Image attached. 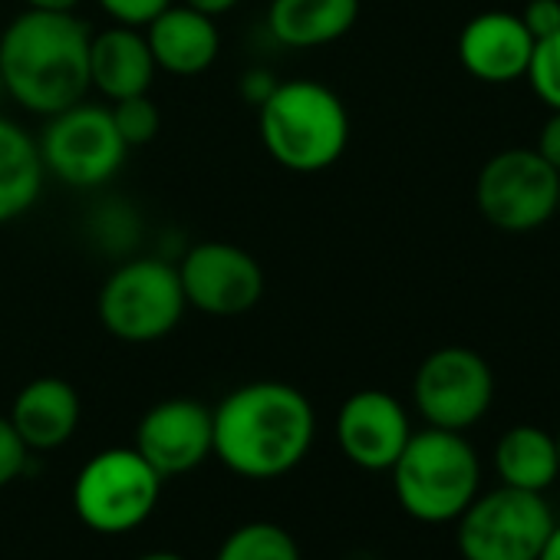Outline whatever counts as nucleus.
<instances>
[{
    "label": "nucleus",
    "instance_id": "f257e3e1",
    "mask_svg": "<svg viewBox=\"0 0 560 560\" xmlns=\"http://www.w3.org/2000/svg\"><path fill=\"white\" fill-rule=\"evenodd\" d=\"M214 458L237 478L273 481L291 475L311 452L317 412L311 399L280 380L231 389L214 409Z\"/></svg>",
    "mask_w": 560,
    "mask_h": 560
},
{
    "label": "nucleus",
    "instance_id": "f03ea898",
    "mask_svg": "<svg viewBox=\"0 0 560 560\" xmlns=\"http://www.w3.org/2000/svg\"><path fill=\"white\" fill-rule=\"evenodd\" d=\"M90 27L77 14L24 11L0 34L4 93L34 116H57L86 100Z\"/></svg>",
    "mask_w": 560,
    "mask_h": 560
},
{
    "label": "nucleus",
    "instance_id": "7ed1b4c3",
    "mask_svg": "<svg viewBox=\"0 0 560 560\" xmlns=\"http://www.w3.org/2000/svg\"><path fill=\"white\" fill-rule=\"evenodd\" d=\"M257 132L267 155L288 172L317 175L350 145V113L320 80H284L257 106Z\"/></svg>",
    "mask_w": 560,
    "mask_h": 560
},
{
    "label": "nucleus",
    "instance_id": "20e7f679",
    "mask_svg": "<svg viewBox=\"0 0 560 560\" xmlns=\"http://www.w3.org/2000/svg\"><path fill=\"white\" fill-rule=\"evenodd\" d=\"M402 511L419 524H452L481 488V462L465 432H412L389 468Z\"/></svg>",
    "mask_w": 560,
    "mask_h": 560
},
{
    "label": "nucleus",
    "instance_id": "39448f33",
    "mask_svg": "<svg viewBox=\"0 0 560 560\" xmlns=\"http://www.w3.org/2000/svg\"><path fill=\"white\" fill-rule=\"evenodd\" d=\"M165 478L136 445L96 452L73 478V511L93 534L119 537L142 527L162 501Z\"/></svg>",
    "mask_w": 560,
    "mask_h": 560
},
{
    "label": "nucleus",
    "instance_id": "423d86ee",
    "mask_svg": "<svg viewBox=\"0 0 560 560\" xmlns=\"http://www.w3.org/2000/svg\"><path fill=\"white\" fill-rule=\"evenodd\" d=\"M185 307L178 267L159 257H132L119 264L103 280L96 298L103 330L136 347L165 340L182 324Z\"/></svg>",
    "mask_w": 560,
    "mask_h": 560
},
{
    "label": "nucleus",
    "instance_id": "0eeeda50",
    "mask_svg": "<svg viewBox=\"0 0 560 560\" xmlns=\"http://www.w3.org/2000/svg\"><path fill=\"white\" fill-rule=\"evenodd\" d=\"M455 524L462 560H537L557 521L544 494L501 485L475 494Z\"/></svg>",
    "mask_w": 560,
    "mask_h": 560
},
{
    "label": "nucleus",
    "instance_id": "6e6552de",
    "mask_svg": "<svg viewBox=\"0 0 560 560\" xmlns=\"http://www.w3.org/2000/svg\"><path fill=\"white\" fill-rule=\"evenodd\" d=\"M560 172L537 149H504L491 155L475 182V205L498 231H534L557 218Z\"/></svg>",
    "mask_w": 560,
    "mask_h": 560
},
{
    "label": "nucleus",
    "instance_id": "1a4fd4ad",
    "mask_svg": "<svg viewBox=\"0 0 560 560\" xmlns=\"http://www.w3.org/2000/svg\"><path fill=\"white\" fill-rule=\"evenodd\" d=\"M37 145L44 168L70 188L106 185L109 178H116L129 152L113 122V113L86 100L50 116Z\"/></svg>",
    "mask_w": 560,
    "mask_h": 560
},
{
    "label": "nucleus",
    "instance_id": "9d476101",
    "mask_svg": "<svg viewBox=\"0 0 560 560\" xmlns=\"http://www.w3.org/2000/svg\"><path fill=\"white\" fill-rule=\"evenodd\" d=\"M412 399L429 425L468 432L494 402V373L488 360L468 347H439L419 363Z\"/></svg>",
    "mask_w": 560,
    "mask_h": 560
},
{
    "label": "nucleus",
    "instance_id": "9b49d317",
    "mask_svg": "<svg viewBox=\"0 0 560 560\" xmlns=\"http://www.w3.org/2000/svg\"><path fill=\"white\" fill-rule=\"evenodd\" d=\"M185 304L208 317H241L264 298V267L257 257L231 241H201L175 264Z\"/></svg>",
    "mask_w": 560,
    "mask_h": 560
},
{
    "label": "nucleus",
    "instance_id": "f8f14e48",
    "mask_svg": "<svg viewBox=\"0 0 560 560\" xmlns=\"http://www.w3.org/2000/svg\"><path fill=\"white\" fill-rule=\"evenodd\" d=\"M136 452L162 478H178L195 471L214 452L211 409L188 396H172L155 402L136 425Z\"/></svg>",
    "mask_w": 560,
    "mask_h": 560
},
{
    "label": "nucleus",
    "instance_id": "ddd939ff",
    "mask_svg": "<svg viewBox=\"0 0 560 560\" xmlns=\"http://www.w3.org/2000/svg\"><path fill=\"white\" fill-rule=\"evenodd\" d=\"M337 445L363 471H389L402 455L412 422L406 406L386 389H360L337 412Z\"/></svg>",
    "mask_w": 560,
    "mask_h": 560
},
{
    "label": "nucleus",
    "instance_id": "4468645a",
    "mask_svg": "<svg viewBox=\"0 0 560 560\" xmlns=\"http://www.w3.org/2000/svg\"><path fill=\"white\" fill-rule=\"evenodd\" d=\"M534 37L517 14L485 11L471 18L458 34V60L481 83H514L527 73Z\"/></svg>",
    "mask_w": 560,
    "mask_h": 560
},
{
    "label": "nucleus",
    "instance_id": "2eb2a0df",
    "mask_svg": "<svg viewBox=\"0 0 560 560\" xmlns=\"http://www.w3.org/2000/svg\"><path fill=\"white\" fill-rule=\"evenodd\" d=\"M8 419L31 452H57L77 435L83 402L73 383L60 376H37L14 396Z\"/></svg>",
    "mask_w": 560,
    "mask_h": 560
},
{
    "label": "nucleus",
    "instance_id": "dca6fc26",
    "mask_svg": "<svg viewBox=\"0 0 560 560\" xmlns=\"http://www.w3.org/2000/svg\"><path fill=\"white\" fill-rule=\"evenodd\" d=\"M145 40L159 70L172 77H198L214 67L221 54V34L214 18L191 11L188 4H168L145 24Z\"/></svg>",
    "mask_w": 560,
    "mask_h": 560
},
{
    "label": "nucleus",
    "instance_id": "f3484780",
    "mask_svg": "<svg viewBox=\"0 0 560 560\" xmlns=\"http://www.w3.org/2000/svg\"><path fill=\"white\" fill-rule=\"evenodd\" d=\"M155 73L142 27L113 24L90 37V90H100L109 103L149 93Z\"/></svg>",
    "mask_w": 560,
    "mask_h": 560
},
{
    "label": "nucleus",
    "instance_id": "a211bd4d",
    "mask_svg": "<svg viewBox=\"0 0 560 560\" xmlns=\"http://www.w3.org/2000/svg\"><path fill=\"white\" fill-rule=\"evenodd\" d=\"M360 18V0H270L267 31L277 44L314 50L343 40Z\"/></svg>",
    "mask_w": 560,
    "mask_h": 560
},
{
    "label": "nucleus",
    "instance_id": "6ab92c4d",
    "mask_svg": "<svg viewBox=\"0 0 560 560\" xmlns=\"http://www.w3.org/2000/svg\"><path fill=\"white\" fill-rule=\"evenodd\" d=\"M44 178L37 139L21 122L0 116V224L18 221L37 205Z\"/></svg>",
    "mask_w": 560,
    "mask_h": 560
},
{
    "label": "nucleus",
    "instance_id": "aec40b11",
    "mask_svg": "<svg viewBox=\"0 0 560 560\" xmlns=\"http://www.w3.org/2000/svg\"><path fill=\"white\" fill-rule=\"evenodd\" d=\"M494 471L501 485L544 494L560 478L557 442L540 425H514L494 445Z\"/></svg>",
    "mask_w": 560,
    "mask_h": 560
},
{
    "label": "nucleus",
    "instance_id": "412c9836",
    "mask_svg": "<svg viewBox=\"0 0 560 560\" xmlns=\"http://www.w3.org/2000/svg\"><path fill=\"white\" fill-rule=\"evenodd\" d=\"M214 560H304V557L298 537L288 527H280L273 521H247L221 540Z\"/></svg>",
    "mask_w": 560,
    "mask_h": 560
},
{
    "label": "nucleus",
    "instance_id": "4be33fe9",
    "mask_svg": "<svg viewBox=\"0 0 560 560\" xmlns=\"http://www.w3.org/2000/svg\"><path fill=\"white\" fill-rule=\"evenodd\" d=\"M109 113H113V122H116V129H119V136H122V142L129 149L149 145L162 129V113H159V106H155V100L149 93L116 100L109 106Z\"/></svg>",
    "mask_w": 560,
    "mask_h": 560
},
{
    "label": "nucleus",
    "instance_id": "5701e85b",
    "mask_svg": "<svg viewBox=\"0 0 560 560\" xmlns=\"http://www.w3.org/2000/svg\"><path fill=\"white\" fill-rule=\"evenodd\" d=\"M524 80L530 83L534 96L547 109H560V31L553 37L534 44Z\"/></svg>",
    "mask_w": 560,
    "mask_h": 560
},
{
    "label": "nucleus",
    "instance_id": "b1692460",
    "mask_svg": "<svg viewBox=\"0 0 560 560\" xmlns=\"http://www.w3.org/2000/svg\"><path fill=\"white\" fill-rule=\"evenodd\" d=\"M27 458H31V448L24 445V439L18 435L11 419L0 416V491L24 475Z\"/></svg>",
    "mask_w": 560,
    "mask_h": 560
},
{
    "label": "nucleus",
    "instance_id": "393cba45",
    "mask_svg": "<svg viewBox=\"0 0 560 560\" xmlns=\"http://www.w3.org/2000/svg\"><path fill=\"white\" fill-rule=\"evenodd\" d=\"M106 18H113V24H126V27H145L152 18H159L172 0H96Z\"/></svg>",
    "mask_w": 560,
    "mask_h": 560
},
{
    "label": "nucleus",
    "instance_id": "a878e982",
    "mask_svg": "<svg viewBox=\"0 0 560 560\" xmlns=\"http://www.w3.org/2000/svg\"><path fill=\"white\" fill-rule=\"evenodd\" d=\"M527 34L537 40H547L560 31V0H527L524 11L517 14Z\"/></svg>",
    "mask_w": 560,
    "mask_h": 560
},
{
    "label": "nucleus",
    "instance_id": "bb28decb",
    "mask_svg": "<svg viewBox=\"0 0 560 560\" xmlns=\"http://www.w3.org/2000/svg\"><path fill=\"white\" fill-rule=\"evenodd\" d=\"M534 149L540 152V159H544L547 165H553V168L560 172V109H550V119L540 126L537 145H534Z\"/></svg>",
    "mask_w": 560,
    "mask_h": 560
},
{
    "label": "nucleus",
    "instance_id": "cd10ccee",
    "mask_svg": "<svg viewBox=\"0 0 560 560\" xmlns=\"http://www.w3.org/2000/svg\"><path fill=\"white\" fill-rule=\"evenodd\" d=\"M273 86H277V80H273L267 70H247V73L241 77V96H244L247 103H254V109L270 96Z\"/></svg>",
    "mask_w": 560,
    "mask_h": 560
},
{
    "label": "nucleus",
    "instance_id": "c85d7f7f",
    "mask_svg": "<svg viewBox=\"0 0 560 560\" xmlns=\"http://www.w3.org/2000/svg\"><path fill=\"white\" fill-rule=\"evenodd\" d=\"M182 4H188L191 11H198V14H205V18H224V14H231L241 0H182Z\"/></svg>",
    "mask_w": 560,
    "mask_h": 560
},
{
    "label": "nucleus",
    "instance_id": "c756f323",
    "mask_svg": "<svg viewBox=\"0 0 560 560\" xmlns=\"http://www.w3.org/2000/svg\"><path fill=\"white\" fill-rule=\"evenodd\" d=\"M24 8H31V11H60V14H77L80 0H24Z\"/></svg>",
    "mask_w": 560,
    "mask_h": 560
},
{
    "label": "nucleus",
    "instance_id": "7c9ffc66",
    "mask_svg": "<svg viewBox=\"0 0 560 560\" xmlns=\"http://www.w3.org/2000/svg\"><path fill=\"white\" fill-rule=\"evenodd\" d=\"M537 560H560V524H553V530L547 534V540H544Z\"/></svg>",
    "mask_w": 560,
    "mask_h": 560
},
{
    "label": "nucleus",
    "instance_id": "2f4dec72",
    "mask_svg": "<svg viewBox=\"0 0 560 560\" xmlns=\"http://www.w3.org/2000/svg\"><path fill=\"white\" fill-rule=\"evenodd\" d=\"M132 560H188V557H182V553H175V550H149V553L132 557Z\"/></svg>",
    "mask_w": 560,
    "mask_h": 560
},
{
    "label": "nucleus",
    "instance_id": "473e14b6",
    "mask_svg": "<svg viewBox=\"0 0 560 560\" xmlns=\"http://www.w3.org/2000/svg\"><path fill=\"white\" fill-rule=\"evenodd\" d=\"M553 442H557V462H560V432L553 435Z\"/></svg>",
    "mask_w": 560,
    "mask_h": 560
},
{
    "label": "nucleus",
    "instance_id": "72a5a7b5",
    "mask_svg": "<svg viewBox=\"0 0 560 560\" xmlns=\"http://www.w3.org/2000/svg\"><path fill=\"white\" fill-rule=\"evenodd\" d=\"M557 218H560V188H557Z\"/></svg>",
    "mask_w": 560,
    "mask_h": 560
},
{
    "label": "nucleus",
    "instance_id": "f704fd0d",
    "mask_svg": "<svg viewBox=\"0 0 560 560\" xmlns=\"http://www.w3.org/2000/svg\"><path fill=\"white\" fill-rule=\"evenodd\" d=\"M0 93H4V80H0Z\"/></svg>",
    "mask_w": 560,
    "mask_h": 560
}]
</instances>
